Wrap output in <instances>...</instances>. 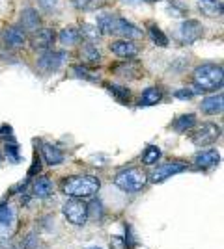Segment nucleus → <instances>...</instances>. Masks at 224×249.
<instances>
[{
	"label": "nucleus",
	"instance_id": "0eeeda50",
	"mask_svg": "<svg viewBox=\"0 0 224 249\" xmlns=\"http://www.w3.org/2000/svg\"><path fill=\"white\" fill-rule=\"evenodd\" d=\"M202 34H204L202 24L198 21H192L191 19V21L182 22V26L176 32V37H178L183 45H191V43L198 41V39L202 37Z\"/></svg>",
	"mask_w": 224,
	"mask_h": 249
},
{
	"label": "nucleus",
	"instance_id": "423d86ee",
	"mask_svg": "<svg viewBox=\"0 0 224 249\" xmlns=\"http://www.w3.org/2000/svg\"><path fill=\"white\" fill-rule=\"evenodd\" d=\"M219 138H221V126H217L213 123H204L200 128L194 130V134H191L192 143L196 147L211 145Z\"/></svg>",
	"mask_w": 224,
	"mask_h": 249
},
{
	"label": "nucleus",
	"instance_id": "f257e3e1",
	"mask_svg": "<svg viewBox=\"0 0 224 249\" xmlns=\"http://www.w3.org/2000/svg\"><path fill=\"white\" fill-rule=\"evenodd\" d=\"M97 26H99V30L112 34V36H120L123 39H139V37H142V32L135 24H131V22L118 17V15H110V13L99 15L97 17Z\"/></svg>",
	"mask_w": 224,
	"mask_h": 249
},
{
	"label": "nucleus",
	"instance_id": "5701e85b",
	"mask_svg": "<svg viewBox=\"0 0 224 249\" xmlns=\"http://www.w3.org/2000/svg\"><path fill=\"white\" fill-rule=\"evenodd\" d=\"M161 158V149L155 145H149L146 151H144V155H142V162L146 164V166H153V164H157V160Z\"/></svg>",
	"mask_w": 224,
	"mask_h": 249
},
{
	"label": "nucleus",
	"instance_id": "c9c22d12",
	"mask_svg": "<svg viewBox=\"0 0 224 249\" xmlns=\"http://www.w3.org/2000/svg\"><path fill=\"white\" fill-rule=\"evenodd\" d=\"M0 162H2V155H0Z\"/></svg>",
	"mask_w": 224,
	"mask_h": 249
},
{
	"label": "nucleus",
	"instance_id": "dca6fc26",
	"mask_svg": "<svg viewBox=\"0 0 224 249\" xmlns=\"http://www.w3.org/2000/svg\"><path fill=\"white\" fill-rule=\"evenodd\" d=\"M41 153H43V156H45V162H47L49 166H60V164L64 162V153L56 145L41 143Z\"/></svg>",
	"mask_w": 224,
	"mask_h": 249
},
{
	"label": "nucleus",
	"instance_id": "2eb2a0df",
	"mask_svg": "<svg viewBox=\"0 0 224 249\" xmlns=\"http://www.w3.org/2000/svg\"><path fill=\"white\" fill-rule=\"evenodd\" d=\"M110 51L114 52L116 56H120V58H133V56H137L139 49H137V45H133L129 39H122V41L112 43Z\"/></svg>",
	"mask_w": 224,
	"mask_h": 249
},
{
	"label": "nucleus",
	"instance_id": "4be33fe9",
	"mask_svg": "<svg viewBox=\"0 0 224 249\" xmlns=\"http://www.w3.org/2000/svg\"><path fill=\"white\" fill-rule=\"evenodd\" d=\"M194 123H196V117H194L192 114L182 115L180 119H176V123H174V128H176L178 132H187L189 128H192V126H194Z\"/></svg>",
	"mask_w": 224,
	"mask_h": 249
},
{
	"label": "nucleus",
	"instance_id": "1a4fd4ad",
	"mask_svg": "<svg viewBox=\"0 0 224 249\" xmlns=\"http://www.w3.org/2000/svg\"><path fill=\"white\" fill-rule=\"evenodd\" d=\"M15 223H17V218L13 208L10 205H2L0 207V238L11 236L15 231Z\"/></svg>",
	"mask_w": 224,
	"mask_h": 249
},
{
	"label": "nucleus",
	"instance_id": "aec40b11",
	"mask_svg": "<svg viewBox=\"0 0 224 249\" xmlns=\"http://www.w3.org/2000/svg\"><path fill=\"white\" fill-rule=\"evenodd\" d=\"M81 41V32L77 28H64L60 32V43L62 45H77Z\"/></svg>",
	"mask_w": 224,
	"mask_h": 249
},
{
	"label": "nucleus",
	"instance_id": "9b49d317",
	"mask_svg": "<svg viewBox=\"0 0 224 249\" xmlns=\"http://www.w3.org/2000/svg\"><path fill=\"white\" fill-rule=\"evenodd\" d=\"M2 39L8 47H22L24 41H26V36H24V30L19 28V26H11V28H6L2 32Z\"/></svg>",
	"mask_w": 224,
	"mask_h": 249
},
{
	"label": "nucleus",
	"instance_id": "bb28decb",
	"mask_svg": "<svg viewBox=\"0 0 224 249\" xmlns=\"http://www.w3.org/2000/svg\"><path fill=\"white\" fill-rule=\"evenodd\" d=\"M101 216H103V205H101L99 201L90 203V205H88V218L101 219Z\"/></svg>",
	"mask_w": 224,
	"mask_h": 249
},
{
	"label": "nucleus",
	"instance_id": "f3484780",
	"mask_svg": "<svg viewBox=\"0 0 224 249\" xmlns=\"http://www.w3.org/2000/svg\"><path fill=\"white\" fill-rule=\"evenodd\" d=\"M32 192L38 199H47L53 194V182H51V178L49 177H38L34 180Z\"/></svg>",
	"mask_w": 224,
	"mask_h": 249
},
{
	"label": "nucleus",
	"instance_id": "7c9ffc66",
	"mask_svg": "<svg viewBox=\"0 0 224 249\" xmlns=\"http://www.w3.org/2000/svg\"><path fill=\"white\" fill-rule=\"evenodd\" d=\"M73 73H75V76H81V78H92V76L88 74V71L82 69V67H73Z\"/></svg>",
	"mask_w": 224,
	"mask_h": 249
},
{
	"label": "nucleus",
	"instance_id": "393cba45",
	"mask_svg": "<svg viewBox=\"0 0 224 249\" xmlns=\"http://www.w3.org/2000/svg\"><path fill=\"white\" fill-rule=\"evenodd\" d=\"M79 32H81V37H86L88 41H97L101 37L99 26H94V24H82V28Z\"/></svg>",
	"mask_w": 224,
	"mask_h": 249
},
{
	"label": "nucleus",
	"instance_id": "9d476101",
	"mask_svg": "<svg viewBox=\"0 0 224 249\" xmlns=\"http://www.w3.org/2000/svg\"><path fill=\"white\" fill-rule=\"evenodd\" d=\"M65 54L64 52H47L43 54L38 62V67L41 69L43 73H53V71H58L60 65L64 63Z\"/></svg>",
	"mask_w": 224,
	"mask_h": 249
},
{
	"label": "nucleus",
	"instance_id": "39448f33",
	"mask_svg": "<svg viewBox=\"0 0 224 249\" xmlns=\"http://www.w3.org/2000/svg\"><path fill=\"white\" fill-rule=\"evenodd\" d=\"M64 216L69 223H73L77 227H82L88 221V205L82 199H69L64 205Z\"/></svg>",
	"mask_w": 224,
	"mask_h": 249
},
{
	"label": "nucleus",
	"instance_id": "c756f323",
	"mask_svg": "<svg viewBox=\"0 0 224 249\" xmlns=\"http://www.w3.org/2000/svg\"><path fill=\"white\" fill-rule=\"evenodd\" d=\"M196 93H202V89H192V91L183 89V91H178V93H176V97H178V99H191V97H194Z\"/></svg>",
	"mask_w": 224,
	"mask_h": 249
},
{
	"label": "nucleus",
	"instance_id": "a211bd4d",
	"mask_svg": "<svg viewBox=\"0 0 224 249\" xmlns=\"http://www.w3.org/2000/svg\"><path fill=\"white\" fill-rule=\"evenodd\" d=\"M21 28H22V30H26V32H36L38 28H40V17H38L36 10L28 8V10L22 11Z\"/></svg>",
	"mask_w": 224,
	"mask_h": 249
},
{
	"label": "nucleus",
	"instance_id": "b1692460",
	"mask_svg": "<svg viewBox=\"0 0 224 249\" xmlns=\"http://www.w3.org/2000/svg\"><path fill=\"white\" fill-rule=\"evenodd\" d=\"M73 2L75 8H79V10H84V11H92V10H97V8H101L107 0H71Z\"/></svg>",
	"mask_w": 224,
	"mask_h": 249
},
{
	"label": "nucleus",
	"instance_id": "412c9836",
	"mask_svg": "<svg viewBox=\"0 0 224 249\" xmlns=\"http://www.w3.org/2000/svg\"><path fill=\"white\" fill-rule=\"evenodd\" d=\"M81 58L88 63H99L101 54H99V51H97L94 45H86V47H82V51H81Z\"/></svg>",
	"mask_w": 224,
	"mask_h": 249
},
{
	"label": "nucleus",
	"instance_id": "2f4dec72",
	"mask_svg": "<svg viewBox=\"0 0 224 249\" xmlns=\"http://www.w3.org/2000/svg\"><path fill=\"white\" fill-rule=\"evenodd\" d=\"M110 244H112V246H114V248H116V249H123V242L120 240V236H114V238H112V242H110Z\"/></svg>",
	"mask_w": 224,
	"mask_h": 249
},
{
	"label": "nucleus",
	"instance_id": "c85d7f7f",
	"mask_svg": "<svg viewBox=\"0 0 224 249\" xmlns=\"http://www.w3.org/2000/svg\"><path fill=\"white\" fill-rule=\"evenodd\" d=\"M38 2L45 11H56L60 8V0H38Z\"/></svg>",
	"mask_w": 224,
	"mask_h": 249
},
{
	"label": "nucleus",
	"instance_id": "20e7f679",
	"mask_svg": "<svg viewBox=\"0 0 224 249\" xmlns=\"http://www.w3.org/2000/svg\"><path fill=\"white\" fill-rule=\"evenodd\" d=\"M148 182V175L140 169V167H129V169H123L120 171L114 178V184H116L120 190L127 192V194H137L142 188L146 186Z\"/></svg>",
	"mask_w": 224,
	"mask_h": 249
},
{
	"label": "nucleus",
	"instance_id": "473e14b6",
	"mask_svg": "<svg viewBox=\"0 0 224 249\" xmlns=\"http://www.w3.org/2000/svg\"><path fill=\"white\" fill-rule=\"evenodd\" d=\"M0 249H15L11 244H8V242H0Z\"/></svg>",
	"mask_w": 224,
	"mask_h": 249
},
{
	"label": "nucleus",
	"instance_id": "6ab92c4d",
	"mask_svg": "<svg viewBox=\"0 0 224 249\" xmlns=\"http://www.w3.org/2000/svg\"><path fill=\"white\" fill-rule=\"evenodd\" d=\"M161 97H163V93H161L159 88H148V89L142 93V97H140V106L157 104L161 101Z\"/></svg>",
	"mask_w": 224,
	"mask_h": 249
},
{
	"label": "nucleus",
	"instance_id": "72a5a7b5",
	"mask_svg": "<svg viewBox=\"0 0 224 249\" xmlns=\"http://www.w3.org/2000/svg\"><path fill=\"white\" fill-rule=\"evenodd\" d=\"M146 2H159V0H146Z\"/></svg>",
	"mask_w": 224,
	"mask_h": 249
},
{
	"label": "nucleus",
	"instance_id": "ddd939ff",
	"mask_svg": "<svg viewBox=\"0 0 224 249\" xmlns=\"http://www.w3.org/2000/svg\"><path fill=\"white\" fill-rule=\"evenodd\" d=\"M221 162V155L213 151V149H207V151H202L194 156V164L202 169H207V167H213Z\"/></svg>",
	"mask_w": 224,
	"mask_h": 249
},
{
	"label": "nucleus",
	"instance_id": "f8f14e48",
	"mask_svg": "<svg viewBox=\"0 0 224 249\" xmlns=\"http://www.w3.org/2000/svg\"><path fill=\"white\" fill-rule=\"evenodd\" d=\"M223 108H224L223 93L213 95V97H207V99H204L202 103H200V110H202L204 114H207V115L221 114V112H223Z\"/></svg>",
	"mask_w": 224,
	"mask_h": 249
},
{
	"label": "nucleus",
	"instance_id": "f704fd0d",
	"mask_svg": "<svg viewBox=\"0 0 224 249\" xmlns=\"http://www.w3.org/2000/svg\"><path fill=\"white\" fill-rule=\"evenodd\" d=\"M90 249H101V248H90Z\"/></svg>",
	"mask_w": 224,
	"mask_h": 249
},
{
	"label": "nucleus",
	"instance_id": "cd10ccee",
	"mask_svg": "<svg viewBox=\"0 0 224 249\" xmlns=\"http://www.w3.org/2000/svg\"><path fill=\"white\" fill-rule=\"evenodd\" d=\"M108 89H110V93L112 95H116L122 103H127L129 101V91L125 89V88H120V86H108Z\"/></svg>",
	"mask_w": 224,
	"mask_h": 249
},
{
	"label": "nucleus",
	"instance_id": "a878e982",
	"mask_svg": "<svg viewBox=\"0 0 224 249\" xmlns=\"http://www.w3.org/2000/svg\"><path fill=\"white\" fill-rule=\"evenodd\" d=\"M149 34H151V37H153V41L161 45V47H166L168 45V39H166V36L163 34V32L157 28V26H149Z\"/></svg>",
	"mask_w": 224,
	"mask_h": 249
},
{
	"label": "nucleus",
	"instance_id": "4468645a",
	"mask_svg": "<svg viewBox=\"0 0 224 249\" xmlns=\"http://www.w3.org/2000/svg\"><path fill=\"white\" fill-rule=\"evenodd\" d=\"M54 43V32L45 28V30H36L32 36V47L34 49H40V51H45L49 49Z\"/></svg>",
	"mask_w": 224,
	"mask_h": 249
},
{
	"label": "nucleus",
	"instance_id": "6e6552de",
	"mask_svg": "<svg viewBox=\"0 0 224 249\" xmlns=\"http://www.w3.org/2000/svg\"><path fill=\"white\" fill-rule=\"evenodd\" d=\"M185 167H187V166H185V164H182V162H170V164L157 166L153 171H151L149 180H151V182H163V180L170 178L172 175H178V173L185 171Z\"/></svg>",
	"mask_w": 224,
	"mask_h": 249
},
{
	"label": "nucleus",
	"instance_id": "7ed1b4c3",
	"mask_svg": "<svg viewBox=\"0 0 224 249\" xmlns=\"http://www.w3.org/2000/svg\"><path fill=\"white\" fill-rule=\"evenodd\" d=\"M223 67L215 65V63H205L194 69L192 73V80L196 84L198 89L202 91H211L223 86Z\"/></svg>",
	"mask_w": 224,
	"mask_h": 249
},
{
	"label": "nucleus",
	"instance_id": "f03ea898",
	"mask_svg": "<svg viewBox=\"0 0 224 249\" xmlns=\"http://www.w3.org/2000/svg\"><path fill=\"white\" fill-rule=\"evenodd\" d=\"M99 178L92 175H81V177H69L62 182V190L65 196L73 199H88L94 197L99 192Z\"/></svg>",
	"mask_w": 224,
	"mask_h": 249
}]
</instances>
